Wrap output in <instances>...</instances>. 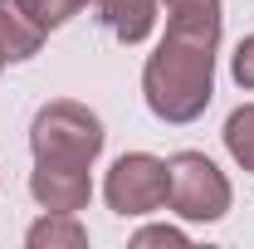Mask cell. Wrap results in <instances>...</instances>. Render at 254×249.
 Wrapping results in <instances>:
<instances>
[{
    "label": "cell",
    "mask_w": 254,
    "mask_h": 249,
    "mask_svg": "<svg viewBox=\"0 0 254 249\" xmlns=\"http://www.w3.org/2000/svg\"><path fill=\"white\" fill-rule=\"evenodd\" d=\"M103 123L73 98H54L34 113L30 123V152L34 161H73V166H93L103 152Z\"/></svg>",
    "instance_id": "2"
},
{
    "label": "cell",
    "mask_w": 254,
    "mask_h": 249,
    "mask_svg": "<svg viewBox=\"0 0 254 249\" xmlns=\"http://www.w3.org/2000/svg\"><path fill=\"white\" fill-rule=\"evenodd\" d=\"M166 205L181 220H220L230 210V181L205 152H176L166 161Z\"/></svg>",
    "instance_id": "3"
},
{
    "label": "cell",
    "mask_w": 254,
    "mask_h": 249,
    "mask_svg": "<svg viewBox=\"0 0 254 249\" xmlns=\"http://www.w3.org/2000/svg\"><path fill=\"white\" fill-rule=\"evenodd\" d=\"M225 147H230V156H235L245 171H254V103H245V108L230 113V123H225Z\"/></svg>",
    "instance_id": "10"
},
{
    "label": "cell",
    "mask_w": 254,
    "mask_h": 249,
    "mask_svg": "<svg viewBox=\"0 0 254 249\" xmlns=\"http://www.w3.org/2000/svg\"><path fill=\"white\" fill-rule=\"evenodd\" d=\"M103 195L118 215H152L166 205V161L147 152H127L113 161L108 181H103Z\"/></svg>",
    "instance_id": "4"
},
{
    "label": "cell",
    "mask_w": 254,
    "mask_h": 249,
    "mask_svg": "<svg viewBox=\"0 0 254 249\" xmlns=\"http://www.w3.org/2000/svg\"><path fill=\"white\" fill-rule=\"evenodd\" d=\"M25 240H30V249H83V245H88V230H83L73 215L44 210V220H34Z\"/></svg>",
    "instance_id": "9"
},
{
    "label": "cell",
    "mask_w": 254,
    "mask_h": 249,
    "mask_svg": "<svg viewBox=\"0 0 254 249\" xmlns=\"http://www.w3.org/2000/svg\"><path fill=\"white\" fill-rule=\"evenodd\" d=\"M20 10H25V20L30 25H39V30L49 34V30H59V25H68L88 0H15Z\"/></svg>",
    "instance_id": "11"
},
{
    "label": "cell",
    "mask_w": 254,
    "mask_h": 249,
    "mask_svg": "<svg viewBox=\"0 0 254 249\" xmlns=\"http://www.w3.org/2000/svg\"><path fill=\"white\" fill-rule=\"evenodd\" d=\"M215 44L220 39L166 30V39L142 68L147 108L161 123H195L210 108V98H215Z\"/></svg>",
    "instance_id": "1"
},
{
    "label": "cell",
    "mask_w": 254,
    "mask_h": 249,
    "mask_svg": "<svg viewBox=\"0 0 254 249\" xmlns=\"http://www.w3.org/2000/svg\"><path fill=\"white\" fill-rule=\"evenodd\" d=\"M166 30L220 39V0H166Z\"/></svg>",
    "instance_id": "8"
},
{
    "label": "cell",
    "mask_w": 254,
    "mask_h": 249,
    "mask_svg": "<svg viewBox=\"0 0 254 249\" xmlns=\"http://www.w3.org/2000/svg\"><path fill=\"white\" fill-rule=\"evenodd\" d=\"M88 5L123 44H142L157 25V0H88Z\"/></svg>",
    "instance_id": "6"
},
{
    "label": "cell",
    "mask_w": 254,
    "mask_h": 249,
    "mask_svg": "<svg viewBox=\"0 0 254 249\" xmlns=\"http://www.w3.org/2000/svg\"><path fill=\"white\" fill-rule=\"evenodd\" d=\"M39 44H44V30L25 20V10H20L15 0H0V68L34 59Z\"/></svg>",
    "instance_id": "7"
},
{
    "label": "cell",
    "mask_w": 254,
    "mask_h": 249,
    "mask_svg": "<svg viewBox=\"0 0 254 249\" xmlns=\"http://www.w3.org/2000/svg\"><path fill=\"white\" fill-rule=\"evenodd\" d=\"M230 73H235V83H240V88H254V34H250V39H240Z\"/></svg>",
    "instance_id": "12"
},
{
    "label": "cell",
    "mask_w": 254,
    "mask_h": 249,
    "mask_svg": "<svg viewBox=\"0 0 254 249\" xmlns=\"http://www.w3.org/2000/svg\"><path fill=\"white\" fill-rule=\"evenodd\" d=\"M132 245H137V249H142V245H186V235H181L176 225H152V230H137Z\"/></svg>",
    "instance_id": "13"
},
{
    "label": "cell",
    "mask_w": 254,
    "mask_h": 249,
    "mask_svg": "<svg viewBox=\"0 0 254 249\" xmlns=\"http://www.w3.org/2000/svg\"><path fill=\"white\" fill-rule=\"evenodd\" d=\"M30 195L44 210H54V215H78L88 205V195H93L88 166H73V161H34Z\"/></svg>",
    "instance_id": "5"
}]
</instances>
